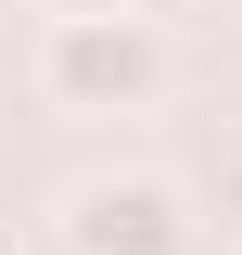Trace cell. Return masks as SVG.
<instances>
[{
    "label": "cell",
    "instance_id": "obj_1",
    "mask_svg": "<svg viewBox=\"0 0 242 255\" xmlns=\"http://www.w3.org/2000/svg\"><path fill=\"white\" fill-rule=\"evenodd\" d=\"M179 77L153 13H102V26H38V102L51 115H153Z\"/></svg>",
    "mask_w": 242,
    "mask_h": 255
},
{
    "label": "cell",
    "instance_id": "obj_2",
    "mask_svg": "<svg viewBox=\"0 0 242 255\" xmlns=\"http://www.w3.org/2000/svg\"><path fill=\"white\" fill-rule=\"evenodd\" d=\"M191 243H204V217L153 166H90L51 191V255H191Z\"/></svg>",
    "mask_w": 242,
    "mask_h": 255
},
{
    "label": "cell",
    "instance_id": "obj_3",
    "mask_svg": "<svg viewBox=\"0 0 242 255\" xmlns=\"http://www.w3.org/2000/svg\"><path fill=\"white\" fill-rule=\"evenodd\" d=\"M51 26H102V13H153V0H38Z\"/></svg>",
    "mask_w": 242,
    "mask_h": 255
},
{
    "label": "cell",
    "instance_id": "obj_4",
    "mask_svg": "<svg viewBox=\"0 0 242 255\" xmlns=\"http://www.w3.org/2000/svg\"><path fill=\"white\" fill-rule=\"evenodd\" d=\"M217 217H230V230H242V153H230V166H217Z\"/></svg>",
    "mask_w": 242,
    "mask_h": 255
}]
</instances>
